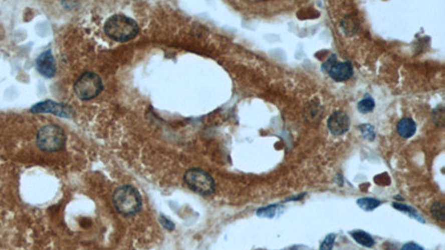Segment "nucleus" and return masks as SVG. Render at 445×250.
Wrapping results in <instances>:
<instances>
[{"mask_svg":"<svg viewBox=\"0 0 445 250\" xmlns=\"http://www.w3.org/2000/svg\"><path fill=\"white\" fill-rule=\"evenodd\" d=\"M104 30L111 39L125 43L137 36L139 27L134 19L126 17L124 15H115L106 22Z\"/></svg>","mask_w":445,"mask_h":250,"instance_id":"obj_1","label":"nucleus"},{"mask_svg":"<svg viewBox=\"0 0 445 250\" xmlns=\"http://www.w3.org/2000/svg\"><path fill=\"white\" fill-rule=\"evenodd\" d=\"M113 202L117 211L123 216H134L141 206L139 192L131 186H123L115 190Z\"/></svg>","mask_w":445,"mask_h":250,"instance_id":"obj_2","label":"nucleus"},{"mask_svg":"<svg viewBox=\"0 0 445 250\" xmlns=\"http://www.w3.org/2000/svg\"><path fill=\"white\" fill-rule=\"evenodd\" d=\"M66 142V135L59 126L46 125L38 131L37 145L44 151H58Z\"/></svg>","mask_w":445,"mask_h":250,"instance_id":"obj_3","label":"nucleus"},{"mask_svg":"<svg viewBox=\"0 0 445 250\" xmlns=\"http://www.w3.org/2000/svg\"><path fill=\"white\" fill-rule=\"evenodd\" d=\"M184 180L186 185L191 190L200 193V195L208 196L215 191V181L208 172L205 170L194 168L185 172Z\"/></svg>","mask_w":445,"mask_h":250,"instance_id":"obj_4","label":"nucleus"},{"mask_svg":"<svg viewBox=\"0 0 445 250\" xmlns=\"http://www.w3.org/2000/svg\"><path fill=\"white\" fill-rule=\"evenodd\" d=\"M103 90V80L95 73H85L75 84V93L79 99L90 100Z\"/></svg>","mask_w":445,"mask_h":250,"instance_id":"obj_5","label":"nucleus"},{"mask_svg":"<svg viewBox=\"0 0 445 250\" xmlns=\"http://www.w3.org/2000/svg\"><path fill=\"white\" fill-rule=\"evenodd\" d=\"M322 69L335 81H346L353 76V66L350 61H338L336 55H332L322 66Z\"/></svg>","mask_w":445,"mask_h":250,"instance_id":"obj_6","label":"nucleus"},{"mask_svg":"<svg viewBox=\"0 0 445 250\" xmlns=\"http://www.w3.org/2000/svg\"><path fill=\"white\" fill-rule=\"evenodd\" d=\"M351 120L350 117L342 110L333 112L327 120V127L334 136H341L350 129Z\"/></svg>","mask_w":445,"mask_h":250,"instance_id":"obj_7","label":"nucleus"},{"mask_svg":"<svg viewBox=\"0 0 445 250\" xmlns=\"http://www.w3.org/2000/svg\"><path fill=\"white\" fill-rule=\"evenodd\" d=\"M32 112H50V114L58 115L60 117H69L72 115V110L68 106L54 103L52 100H46L35 105L32 108Z\"/></svg>","mask_w":445,"mask_h":250,"instance_id":"obj_8","label":"nucleus"},{"mask_svg":"<svg viewBox=\"0 0 445 250\" xmlns=\"http://www.w3.org/2000/svg\"><path fill=\"white\" fill-rule=\"evenodd\" d=\"M36 66H37V69H38L39 73L47 78L54 77V76L56 75V71H57L54 56L50 50L44 52L42 55L39 56L36 60Z\"/></svg>","mask_w":445,"mask_h":250,"instance_id":"obj_9","label":"nucleus"},{"mask_svg":"<svg viewBox=\"0 0 445 250\" xmlns=\"http://www.w3.org/2000/svg\"><path fill=\"white\" fill-rule=\"evenodd\" d=\"M397 134L403 137V138H411V137L416 132V124L415 121L411 118H403L398 121L396 126Z\"/></svg>","mask_w":445,"mask_h":250,"instance_id":"obj_10","label":"nucleus"},{"mask_svg":"<svg viewBox=\"0 0 445 250\" xmlns=\"http://www.w3.org/2000/svg\"><path fill=\"white\" fill-rule=\"evenodd\" d=\"M350 234L357 243H360L366 248H372L374 244H375V241H374V239L371 234L363 230H354L351 231Z\"/></svg>","mask_w":445,"mask_h":250,"instance_id":"obj_11","label":"nucleus"},{"mask_svg":"<svg viewBox=\"0 0 445 250\" xmlns=\"http://www.w3.org/2000/svg\"><path fill=\"white\" fill-rule=\"evenodd\" d=\"M393 207L395 208V209H397V210H399V211L407 213V216H409V217L413 218V219H415V220H417L419 222H422V223L425 222V220H424V219L422 218V216L419 215V213L415 210V209L412 208L411 206H406V205H404V203H401V202H393Z\"/></svg>","mask_w":445,"mask_h":250,"instance_id":"obj_12","label":"nucleus"},{"mask_svg":"<svg viewBox=\"0 0 445 250\" xmlns=\"http://www.w3.org/2000/svg\"><path fill=\"white\" fill-rule=\"evenodd\" d=\"M382 201L378 200V199L375 198H370V197H364V198H360L357 199V205L360 206L361 209L365 211H372L374 209H376L378 206H381Z\"/></svg>","mask_w":445,"mask_h":250,"instance_id":"obj_13","label":"nucleus"},{"mask_svg":"<svg viewBox=\"0 0 445 250\" xmlns=\"http://www.w3.org/2000/svg\"><path fill=\"white\" fill-rule=\"evenodd\" d=\"M374 108H375V101L372 98L370 95H365L364 98L357 104V109L362 114H368Z\"/></svg>","mask_w":445,"mask_h":250,"instance_id":"obj_14","label":"nucleus"},{"mask_svg":"<svg viewBox=\"0 0 445 250\" xmlns=\"http://www.w3.org/2000/svg\"><path fill=\"white\" fill-rule=\"evenodd\" d=\"M281 208L282 207L280 205H271V206H267V207H263V208H260L259 210L256 211V215L259 217L273 218V217H275V215L277 213V210Z\"/></svg>","mask_w":445,"mask_h":250,"instance_id":"obj_15","label":"nucleus"},{"mask_svg":"<svg viewBox=\"0 0 445 250\" xmlns=\"http://www.w3.org/2000/svg\"><path fill=\"white\" fill-rule=\"evenodd\" d=\"M431 213L432 216L439 221L445 220V210H444V203L441 201H435L431 207Z\"/></svg>","mask_w":445,"mask_h":250,"instance_id":"obj_16","label":"nucleus"},{"mask_svg":"<svg viewBox=\"0 0 445 250\" xmlns=\"http://www.w3.org/2000/svg\"><path fill=\"white\" fill-rule=\"evenodd\" d=\"M432 119L434 124L438 127H443L445 122V114H444V107L437 106L435 109L432 112Z\"/></svg>","mask_w":445,"mask_h":250,"instance_id":"obj_17","label":"nucleus"},{"mask_svg":"<svg viewBox=\"0 0 445 250\" xmlns=\"http://www.w3.org/2000/svg\"><path fill=\"white\" fill-rule=\"evenodd\" d=\"M342 27L345 32L346 35H350V30H353V34L357 30V22L355 18H352L351 16H347L344 18V20L342 22Z\"/></svg>","mask_w":445,"mask_h":250,"instance_id":"obj_18","label":"nucleus"},{"mask_svg":"<svg viewBox=\"0 0 445 250\" xmlns=\"http://www.w3.org/2000/svg\"><path fill=\"white\" fill-rule=\"evenodd\" d=\"M360 130L362 132L363 138L367 139L368 141H373L374 139H375V130H374V127L372 125H370V124L361 125Z\"/></svg>","mask_w":445,"mask_h":250,"instance_id":"obj_19","label":"nucleus"},{"mask_svg":"<svg viewBox=\"0 0 445 250\" xmlns=\"http://www.w3.org/2000/svg\"><path fill=\"white\" fill-rule=\"evenodd\" d=\"M335 239H336L335 233L327 234L324 240H323L321 243L320 250H332L334 247V242H335Z\"/></svg>","mask_w":445,"mask_h":250,"instance_id":"obj_20","label":"nucleus"},{"mask_svg":"<svg viewBox=\"0 0 445 250\" xmlns=\"http://www.w3.org/2000/svg\"><path fill=\"white\" fill-rule=\"evenodd\" d=\"M160 222H161V224H163V226L167 229V230H169V231H171V230H174L175 229V224L171 222L169 219H167V218H165V217H163L161 216L160 217Z\"/></svg>","mask_w":445,"mask_h":250,"instance_id":"obj_21","label":"nucleus"},{"mask_svg":"<svg viewBox=\"0 0 445 250\" xmlns=\"http://www.w3.org/2000/svg\"><path fill=\"white\" fill-rule=\"evenodd\" d=\"M401 250H424V249H423V247H421L419 244H417L415 242H407L405 244H403Z\"/></svg>","mask_w":445,"mask_h":250,"instance_id":"obj_22","label":"nucleus"}]
</instances>
